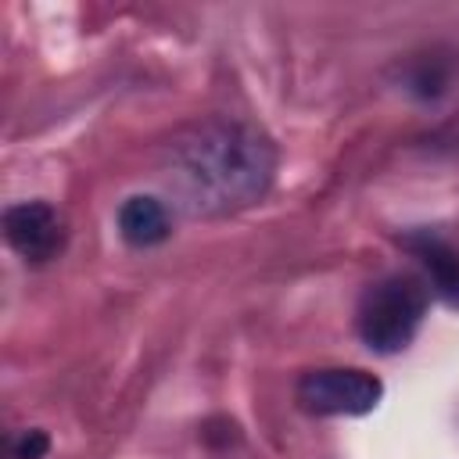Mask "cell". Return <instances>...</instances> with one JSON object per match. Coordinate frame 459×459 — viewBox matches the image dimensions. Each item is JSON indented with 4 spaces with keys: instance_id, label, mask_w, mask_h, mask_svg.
<instances>
[{
    "instance_id": "1",
    "label": "cell",
    "mask_w": 459,
    "mask_h": 459,
    "mask_svg": "<svg viewBox=\"0 0 459 459\" xmlns=\"http://www.w3.org/2000/svg\"><path fill=\"white\" fill-rule=\"evenodd\" d=\"M276 179V143L240 118H201L161 151V183L190 219H219L251 208Z\"/></svg>"
},
{
    "instance_id": "2",
    "label": "cell",
    "mask_w": 459,
    "mask_h": 459,
    "mask_svg": "<svg viewBox=\"0 0 459 459\" xmlns=\"http://www.w3.org/2000/svg\"><path fill=\"white\" fill-rule=\"evenodd\" d=\"M430 287L416 273H387L373 280L355 305V330L377 355H394L412 344L427 319Z\"/></svg>"
},
{
    "instance_id": "3",
    "label": "cell",
    "mask_w": 459,
    "mask_h": 459,
    "mask_svg": "<svg viewBox=\"0 0 459 459\" xmlns=\"http://www.w3.org/2000/svg\"><path fill=\"white\" fill-rule=\"evenodd\" d=\"M294 398L308 416H366L380 405L384 384L359 366H323L301 373Z\"/></svg>"
},
{
    "instance_id": "4",
    "label": "cell",
    "mask_w": 459,
    "mask_h": 459,
    "mask_svg": "<svg viewBox=\"0 0 459 459\" xmlns=\"http://www.w3.org/2000/svg\"><path fill=\"white\" fill-rule=\"evenodd\" d=\"M65 219L47 201H18L4 212V240L14 255L43 265L65 251Z\"/></svg>"
},
{
    "instance_id": "5",
    "label": "cell",
    "mask_w": 459,
    "mask_h": 459,
    "mask_svg": "<svg viewBox=\"0 0 459 459\" xmlns=\"http://www.w3.org/2000/svg\"><path fill=\"white\" fill-rule=\"evenodd\" d=\"M398 244L420 262L430 294L459 305V247L434 230H409L398 237Z\"/></svg>"
},
{
    "instance_id": "6",
    "label": "cell",
    "mask_w": 459,
    "mask_h": 459,
    "mask_svg": "<svg viewBox=\"0 0 459 459\" xmlns=\"http://www.w3.org/2000/svg\"><path fill=\"white\" fill-rule=\"evenodd\" d=\"M172 233V215L169 204L151 197V194H133L118 204V237L133 247H154L169 240Z\"/></svg>"
},
{
    "instance_id": "7",
    "label": "cell",
    "mask_w": 459,
    "mask_h": 459,
    "mask_svg": "<svg viewBox=\"0 0 459 459\" xmlns=\"http://www.w3.org/2000/svg\"><path fill=\"white\" fill-rule=\"evenodd\" d=\"M7 452H11V459H43V455L50 452V437H47V430H39V427L14 430Z\"/></svg>"
},
{
    "instance_id": "8",
    "label": "cell",
    "mask_w": 459,
    "mask_h": 459,
    "mask_svg": "<svg viewBox=\"0 0 459 459\" xmlns=\"http://www.w3.org/2000/svg\"><path fill=\"white\" fill-rule=\"evenodd\" d=\"M445 82H448V72L437 65V61H416V68H412V75H409V90H416L420 97H434V93H441L445 90Z\"/></svg>"
}]
</instances>
